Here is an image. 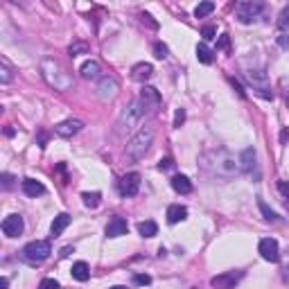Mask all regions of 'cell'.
<instances>
[{"instance_id":"25","label":"cell","mask_w":289,"mask_h":289,"mask_svg":"<svg viewBox=\"0 0 289 289\" xmlns=\"http://www.w3.org/2000/svg\"><path fill=\"white\" fill-rule=\"evenodd\" d=\"M278 27H280V30H287L289 27V5L285 7L283 12H280V16H278Z\"/></svg>"},{"instance_id":"16","label":"cell","mask_w":289,"mask_h":289,"mask_svg":"<svg viewBox=\"0 0 289 289\" xmlns=\"http://www.w3.org/2000/svg\"><path fill=\"white\" fill-rule=\"evenodd\" d=\"M256 161H257L256 149H251V147H249V149H244V151H242V156H240V163H242L240 167H242L244 172H251L253 167H256Z\"/></svg>"},{"instance_id":"37","label":"cell","mask_w":289,"mask_h":289,"mask_svg":"<svg viewBox=\"0 0 289 289\" xmlns=\"http://www.w3.org/2000/svg\"><path fill=\"white\" fill-rule=\"evenodd\" d=\"M143 20H144V23H147V25H149V27H154V30H156V20H151V16H149V14H143Z\"/></svg>"},{"instance_id":"9","label":"cell","mask_w":289,"mask_h":289,"mask_svg":"<svg viewBox=\"0 0 289 289\" xmlns=\"http://www.w3.org/2000/svg\"><path fill=\"white\" fill-rule=\"evenodd\" d=\"M106 237H122L129 233V224H127L125 217H113L111 222L106 224Z\"/></svg>"},{"instance_id":"14","label":"cell","mask_w":289,"mask_h":289,"mask_svg":"<svg viewBox=\"0 0 289 289\" xmlns=\"http://www.w3.org/2000/svg\"><path fill=\"white\" fill-rule=\"evenodd\" d=\"M172 188H174L178 194H190V192H192L190 178L183 177V174H177V177H172Z\"/></svg>"},{"instance_id":"31","label":"cell","mask_w":289,"mask_h":289,"mask_svg":"<svg viewBox=\"0 0 289 289\" xmlns=\"http://www.w3.org/2000/svg\"><path fill=\"white\" fill-rule=\"evenodd\" d=\"M183 122H185V111H183V109H178V111L174 113V127L178 129V127L183 125Z\"/></svg>"},{"instance_id":"5","label":"cell","mask_w":289,"mask_h":289,"mask_svg":"<svg viewBox=\"0 0 289 289\" xmlns=\"http://www.w3.org/2000/svg\"><path fill=\"white\" fill-rule=\"evenodd\" d=\"M260 12H262V2H251V0L249 2H237V7H235V14H237V18H240V23H251Z\"/></svg>"},{"instance_id":"39","label":"cell","mask_w":289,"mask_h":289,"mask_svg":"<svg viewBox=\"0 0 289 289\" xmlns=\"http://www.w3.org/2000/svg\"><path fill=\"white\" fill-rule=\"evenodd\" d=\"M9 287V280L7 278H0V289H7Z\"/></svg>"},{"instance_id":"28","label":"cell","mask_w":289,"mask_h":289,"mask_svg":"<svg viewBox=\"0 0 289 289\" xmlns=\"http://www.w3.org/2000/svg\"><path fill=\"white\" fill-rule=\"evenodd\" d=\"M39 289H59V283L54 278H43L39 285Z\"/></svg>"},{"instance_id":"30","label":"cell","mask_w":289,"mask_h":289,"mask_svg":"<svg viewBox=\"0 0 289 289\" xmlns=\"http://www.w3.org/2000/svg\"><path fill=\"white\" fill-rule=\"evenodd\" d=\"M133 283L140 285V287H144V285H149V283H151V278L147 276V273H136V276H133Z\"/></svg>"},{"instance_id":"17","label":"cell","mask_w":289,"mask_h":289,"mask_svg":"<svg viewBox=\"0 0 289 289\" xmlns=\"http://www.w3.org/2000/svg\"><path fill=\"white\" fill-rule=\"evenodd\" d=\"M72 278L79 280V283H86V280L91 278V269H88V264H86V262H75V264H72Z\"/></svg>"},{"instance_id":"35","label":"cell","mask_w":289,"mask_h":289,"mask_svg":"<svg viewBox=\"0 0 289 289\" xmlns=\"http://www.w3.org/2000/svg\"><path fill=\"white\" fill-rule=\"evenodd\" d=\"M278 188H280V192H283L285 197L289 199V181H280V183H278Z\"/></svg>"},{"instance_id":"34","label":"cell","mask_w":289,"mask_h":289,"mask_svg":"<svg viewBox=\"0 0 289 289\" xmlns=\"http://www.w3.org/2000/svg\"><path fill=\"white\" fill-rule=\"evenodd\" d=\"M278 46L287 50L289 48V34H280V36H278Z\"/></svg>"},{"instance_id":"18","label":"cell","mask_w":289,"mask_h":289,"mask_svg":"<svg viewBox=\"0 0 289 289\" xmlns=\"http://www.w3.org/2000/svg\"><path fill=\"white\" fill-rule=\"evenodd\" d=\"M138 233H140L143 237H154V235H158L156 222H151V219H147V222H140V224H138Z\"/></svg>"},{"instance_id":"41","label":"cell","mask_w":289,"mask_h":289,"mask_svg":"<svg viewBox=\"0 0 289 289\" xmlns=\"http://www.w3.org/2000/svg\"><path fill=\"white\" fill-rule=\"evenodd\" d=\"M228 46V36H222V41H219V48H226Z\"/></svg>"},{"instance_id":"7","label":"cell","mask_w":289,"mask_h":289,"mask_svg":"<svg viewBox=\"0 0 289 289\" xmlns=\"http://www.w3.org/2000/svg\"><path fill=\"white\" fill-rule=\"evenodd\" d=\"M257 251H260V256H262L267 262H278V260H280V249H278V242H276V240H271V237L260 240Z\"/></svg>"},{"instance_id":"6","label":"cell","mask_w":289,"mask_h":289,"mask_svg":"<svg viewBox=\"0 0 289 289\" xmlns=\"http://www.w3.org/2000/svg\"><path fill=\"white\" fill-rule=\"evenodd\" d=\"M140 109H149V111H156L158 106H161V95H158L156 88H151V86H143V91H140V99H138Z\"/></svg>"},{"instance_id":"42","label":"cell","mask_w":289,"mask_h":289,"mask_svg":"<svg viewBox=\"0 0 289 289\" xmlns=\"http://www.w3.org/2000/svg\"><path fill=\"white\" fill-rule=\"evenodd\" d=\"M283 276H285V280H287V283H289V264H287V267H285V269H283Z\"/></svg>"},{"instance_id":"2","label":"cell","mask_w":289,"mask_h":289,"mask_svg":"<svg viewBox=\"0 0 289 289\" xmlns=\"http://www.w3.org/2000/svg\"><path fill=\"white\" fill-rule=\"evenodd\" d=\"M50 253H52V246H50L48 240H34V242H30L25 249H23V256H25L30 262H43V260L50 257Z\"/></svg>"},{"instance_id":"33","label":"cell","mask_w":289,"mask_h":289,"mask_svg":"<svg viewBox=\"0 0 289 289\" xmlns=\"http://www.w3.org/2000/svg\"><path fill=\"white\" fill-rule=\"evenodd\" d=\"M172 167V158H161L158 161V170H170Z\"/></svg>"},{"instance_id":"4","label":"cell","mask_w":289,"mask_h":289,"mask_svg":"<svg viewBox=\"0 0 289 289\" xmlns=\"http://www.w3.org/2000/svg\"><path fill=\"white\" fill-rule=\"evenodd\" d=\"M242 271H224V273H219V276H215L210 280L212 289H235V285L242 280Z\"/></svg>"},{"instance_id":"1","label":"cell","mask_w":289,"mask_h":289,"mask_svg":"<svg viewBox=\"0 0 289 289\" xmlns=\"http://www.w3.org/2000/svg\"><path fill=\"white\" fill-rule=\"evenodd\" d=\"M151 140H154V133H151L149 129H140V131L129 140V144H127V156L131 158V161H140V158L149 151Z\"/></svg>"},{"instance_id":"12","label":"cell","mask_w":289,"mask_h":289,"mask_svg":"<svg viewBox=\"0 0 289 289\" xmlns=\"http://www.w3.org/2000/svg\"><path fill=\"white\" fill-rule=\"evenodd\" d=\"M23 192H25L27 197H41V194L46 192V188H43V183L36 181V178H25V181H23Z\"/></svg>"},{"instance_id":"24","label":"cell","mask_w":289,"mask_h":289,"mask_svg":"<svg viewBox=\"0 0 289 289\" xmlns=\"http://www.w3.org/2000/svg\"><path fill=\"white\" fill-rule=\"evenodd\" d=\"M0 66H2V75H0L2 84H9V81H12V68H9L7 59H0Z\"/></svg>"},{"instance_id":"44","label":"cell","mask_w":289,"mask_h":289,"mask_svg":"<svg viewBox=\"0 0 289 289\" xmlns=\"http://www.w3.org/2000/svg\"><path fill=\"white\" fill-rule=\"evenodd\" d=\"M111 289H127V287H120V285H115V287H111Z\"/></svg>"},{"instance_id":"40","label":"cell","mask_w":289,"mask_h":289,"mask_svg":"<svg viewBox=\"0 0 289 289\" xmlns=\"http://www.w3.org/2000/svg\"><path fill=\"white\" fill-rule=\"evenodd\" d=\"M72 253V246H66V249L61 251V257H66V256H70Z\"/></svg>"},{"instance_id":"32","label":"cell","mask_w":289,"mask_h":289,"mask_svg":"<svg viewBox=\"0 0 289 289\" xmlns=\"http://www.w3.org/2000/svg\"><path fill=\"white\" fill-rule=\"evenodd\" d=\"M0 178H2V188H5V190H9V188L14 185V177H12V174H7V172H5Z\"/></svg>"},{"instance_id":"3","label":"cell","mask_w":289,"mask_h":289,"mask_svg":"<svg viewBox=\"0 0 289 289\" xmlns=\"http://www.w3.org/2000/svg\"><path fill=\"white\" fill-rule=\"evenodd\" d=\"M118 190H120L122 197H136L138 190H140V174L138 172H129V174H125V177L120 178Z\"/></svg>"},{"instance_id":"43","label":"cell","mask_w":289,"mask_h":289,"mask_svg":"<svg viewBox=\"0 0 289 289\" xmlns=\"http://www.w3.org/2000/svg\"><path fill=\"white\" fill-rule=\"evenodd\" d=\"M5 136H9V138L14 136V129H12V127H7V129H5Z\"/></svg>"},{"instance_id":"8","label":"cell","mask_w":289,"mask_h":289,"mask_svg":"<svg viewBox=\"0 0 289 289\" xmlns=\"http://www.w3.org/2000/svg\"><path fill=\"white\" fill-rule=\"evenodd\" d=\"M25 228V222H23V217L20 215H9L2 219V233L7 237H18Z\"/></svg>"},{"instance_id":"20","label":"cell","mask_w":289,"mask_h":289,"mask_svg":"<svg viewBox=\"0 0 289 289\" xmlns=\"http://www.w3.org/2000/svg\"><path fill=\"white\" fill-rule=\"evenodd\" d=\"M197 59L201 61V64H206V66L212 64V50L206 46V43H199L197 46Z\"/></svg>"},{"instance_id":"38","label":"cell","mask_w":289,"mask_h":289,"mask_svg":"<svg viewBox=\"0 0 289 289\" xmlns=\"http://www.w3.org/2000/svg\"><path fill=\"white\" fill-rule=\"evenodd\" d=\"M228 81H230V84H233V88H235V91H237V93H240V97H246V95H244V91H242V86L237 84L235 79H228Z\"/></svg>"},{"instance_id":"15","label":"cell","mask_w":289,"mask_h":289,"mask_svg":"<svg viewBox=\"0 0 289 289\" xmlns=\"http://www.w3.org/2000/svg\"><path fill=\"white\" fill-rule=\"evenodd\" d=\"M68 224H70V215H66V212H61V215L54 217L52 226H50V233H52L54 237L61 235V233H64V230L68 228Z\"/></svg>"},{"instance_id":"10","label":"cell","mask_w":289,"mask_h":289,"mask_svg":"<svg viewBox=\"0 0 289 289\" xmlns=\"http://www.w3.org/2000/svg\"><path fill=\"white\" fill-rule=\"evenodd\" d=\"M81 122L79 120H66V122H61V125H57V136H61V138H72L77 131H81Z\"/></svg>"},{"instance_id":"21","label":"cell","mask_w":289,"mask_h":289,"mask_svg":"<svg viewBox=\"0 0 289 289\" xmlns=\"http://www.w3.org/2000/svg\"><path fill=\"white\" fill-rule=\"evenodd\" d=\"M81 199H84L86 208H97L99 201H102V194H99V192H84V194H81Z\"/></svg>"},{"instance_id":"27","label":"cell","mask_w":289,"mask_h":289,"mask_svg":"<svg viewBox=\"0 0 289 289\" xmlns=\"http://www.w3.org/2000/svg\"><path fill=\"white\" fill-rule=\"evenodd\" d=\"M201 36H204L206 41L215 39V36H217V27H215V25H206L204 30H201Z\"/></svg>"},{"instance_id":"36","label":"cell","mask_w":289,"mask_h":289,"mask_svg":"<svg viewBox=\"0 0 289 289\" xmlns=\"http://www.w3.org/2000/svg\"><path fill=\"white\" fill-rule=\"evenodd\" d=\"M287 143H289V127H285L280 131V144H287Z\"/></svg>"},{"instance_id":"11","label":"cell","mask_w":289,"mask_h":289,"mask_svg":"<svg viewBox=\"0 0 289 289\" xmlns=\"http://www.w3.org/2000/svg\"><path fill=\"white\" fill-rule=\"evenodd\" d=\"M151 75H154L151 64H136V66L131 68V79L138 81V84H144L147 79H151Z\"/></svg>"},{"instance_id":"29","label":"cell","mask_w":289,"mask_h":289,"mask_svg":"<svg viewBox=\"0 0 289 289\" xmlns=\"http://www.w3.org/2000/svg\"><path fill=\"white\" fill-rule=\"evenodd\" d=\"M68 52H70V57H77L79 52H88V46L86 43H75V46H70Z\"/></svg>"},{"instance_id":"19","label":"cell","mask_w":289,"mask_h":289,"mask_svg":"<svg viewBox=\"0 0 289 289\" xmlns=\"http://www.w3.org/2000/svg\"><path fill=\"white\" fill-rule=\"evenodd\" d=\"M99 75V64L97 61H86L81 66V77L84 79H95Z\"/></svg>"},{"instance_id":"23","label":"cell","mask_w":289,"mask_h":289,"mask_svg":"<svg viewBox=\"0 0 289 289\" xmlns=\"http://www.w3.org/2000/svg\"><path fill=\"white\" fill-rule=\"evenodd\" d=\"M257 208H260V212L264 215V219H267V222H278V215L271 210V208L264 204V201H257Z\"/></svg>"},{"instance_id":"13","label":"cell","mask_w":289,"mask_h":289,"mask_svg":"<svg viewBox=\"0 0 289 289\" xmlns=\"http://www.w3.org/2000/svg\"><path fill=\"white\" fill-rule=\"evenodd\" d=\"M185 217H188V208L181 204H174L167 208V222L170 224H178V222H183Z\"/></svg>"},{"instance_id":"22","label":"cell","mask_w":289,"mask_h":289,"mask_svg":"<svg viewBox=\"0 0 289 289\" xmlns=\"http://www.w3.org/2000/svg\"><path fill=\"white\" fill-rule=\"evenodd\" d=\"M212 9H215V2H210V0H206V2H199L197 9H194V16H197V18H204V16L212 14Z\"/></svg>"},{"instance_id":"26","label":"cell","mask_w":289,"mask_h":289,"mask_svg":"<svg viewBox=\"0 0 289 289\" xmlns=\"http://www.w3.org/2000/svg\"><path fill=\"white\" fill-rule=\"evenodd\" d=\"M154 57H156V59H165V57H167V46L161 43V41L154 43Z\"/></svg>"}]
</instances>
